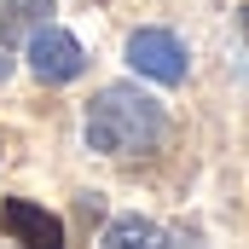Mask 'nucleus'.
<instances>
[{
	"mask_svg": "<svg viewBox=\"0 0 249 249\" xmlns=\"http://www.w3.org/2000/svg\"><path fill=\"white\" fill-rule=\"evenodd\" d=\"M168 139V110L139 87H105L87 105V145L99 157H145Z\"/></svg>",
	"mask_w": 249,
	"mask_h": 249,
	"instance_id": "1",
	"label": "nucleus"
},
{
	"mask_svg": "<svg viewBox=\"0 0 249 249\" xmlns=\"http://www.w3.org/2000/svg\"><path fill=\"white\" fill-rule=\"evenodd\" d=\"M127 64L145 81H162V87H180L186 81V47L168 29H133L127 35Z\"/></svg>",
	"mask_w": 249,
	"mask_h": 249,
	"instance_id": "2",
	"label": "nucleus"
},
{
	"mask_svg": "<svg viewBox=\"0 0 249 249\" xmlns=\"http://www.w3.org/2000/svg\"><path fill=\"white\" fill-rule=\"evenodd\" d=\"M29 70L41 75V81H75L81 70H87V53H81V41L70 35V29H53V23H41L35 35H29Z\"/></svg>",
	"mask_w": 249,
	"mask_h": 249,
	"instance_id": "3",
	"label": "nucleus"
},
{
	"mask_svg": "<svg viewBox=\"0 0 249 249\" xmlns=\"http://www.w3.org/2000/svg\"><path fill=\"white\" fill-rule=\"evenodd\" d=\"M0 232H12L23 249H64V220L53 209L29 203V197H6L0 203Z\"/></svg>",
	"mask_w": 249,
	"mask_h": 249,
	"instance_id": "4",
	"label": "nucleus"
},
{
	"mask_svg": "<svg viewBox=\"0 0 249 249\" xmlns=\"http://www.w3.org/2000/svg\"><path fill=\"white\" fill-rule=\"evenodd\" d=\"M99 249H162V232H157V220H145V214H116V220L105 226Z\"/></svg>",
	"mask_w": 249,
	"mask_h": 249,
	"instance_id": "5",
	"label": "nucleus"
},
{
	"mask_svg": "<svg viewBox=\"0 0 249 249\" xmlns=\"http://www.w3.org/2000/svg\"><path fill=\"white\" fill-rule=\"evenodd\" d=\"M47 18H53V0H0V47L41 29Z\"/></svg>",
	"mask_w": 249,
	"mask_h": 249,
	"instance_id": "6",
	"label": "nucleus"
},
{
	"mask_svg": "<svg viewBox=\"0 0 249 249\" xmlns=\"http://www.w3.org/2000/svg\"><path fill=\"white\" fill-rule=\"evenodd\" d=\"M238 29H244V41H249V6H244V12H238Z\"/></svg>",
	"mask_w": 249,
	"mask_h": 249,
	"instance_id": "7",
	"label": "nucleus"
},
{
	"mask_svg": "<svg viewBox=\"0 0 249 249\" xmlns=\"http://www.w3.org/2000/svg\"><path fill=\"white\" fill-rule=\"evenodd\" d=\"M6 75H12V58H6V53H0V81H6Z\"/></svg>",
	"mask_w": 249,
	"mask_h": 249,
	"instance_id": "8",
	"label": "nucleus"
}]
</instances>
